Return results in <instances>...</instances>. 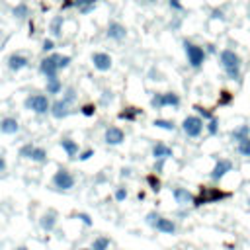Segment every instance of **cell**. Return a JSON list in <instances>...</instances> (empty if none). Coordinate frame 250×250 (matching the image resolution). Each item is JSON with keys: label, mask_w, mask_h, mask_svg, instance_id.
I'll use <instances>...</instances> for the list:
<instances>
[{"label": "cell", "mask_w": 250, "mask_h": 250, "mask_svg": "<svg viewBox=\"0 0 250 250\" xmlns=\"http://www.w3.org/2000/svg\"><path fill=\"white\" fill-rule=\"evenodd\" d=\"M219 64L223 68V72L227 74L229 80H240V74H242V59L240 55L234 51V49H223L219 53Z\"/></svg>", "instance_id": "cell-1"}, {"label": "cell", "mask_w": 250, "mask_h": 250, "mask_svg": "<svg viewBox=\"0 0 250 250\" xmlns=\"http://www.w3.org/2000/svg\"><path fill=\"white\" fill-rule=\"evenodd\" d=\"M230 193L223 191L221 188H211V186H199V193L193 197V207H201L207 203H219L223 199H227Z\"/></svg>", "instance_id": "cell-2"}, {"label": "cell", "mask_w": 250, "mask_h": 250, "mask_svg": "<svg viewBox=\"0 0 250 250\" xmlns=\"http://www.w3.org/2000/svg\"><path fill=\"white\" fill-rule=\"evenodd\" d=\"M184 53H186V59H188V64L195 70H199L207 59V53H205V47L189 41V39H184Z\"/></svg>", "instance_id": "cell-3"}, {"label": "cell", "mask_w": 250, "mask_h": 250, "mask_svg": "<svg viewBox=\"0 0 250 250\" xmlns=\"http://www.w3.org/2000/svg\"><path fill=\"white\" fill-rule=\"evenodd\" d=\"M23 107L29 109V111H33L35 115H45V113L51 111V100H49L47 94L35 92V94H29L23 100Z\"/></svg>", "instance_id": "cell-4"}, {"label": "cell", "mask_w": 250, "mask_h": 250, "mask_svg": "<svg viewBox=\"0 0 250 250\" xmlns=\"http://www.w3.org/2000/svg\"><path fill=\"white\" fill-rule=\"evenodd\" d=\"M182 131H184V135L186 137H189V139H197V137H201V133H203V129H205V121L197 115V113H191V115H186L184 119H182Z\"/></svg>", "instance_id": "cell-5"}, {"label": "cell", "mask_w": 250, "mask_h": 250, "mask_svg": "<svg viewBox=\"0 0 250 250\" xmlns=\"http://www.w3.org/2000/svg\"><path fill=\"white\" fill-rule=\"evenodd\" d=\"M51 184H53V188L59 189V191H70V189L74 188V184H76V178H74V174H72L68 168H59V170L53 174Z\"/></svg>", "instance_id": "cell-6"}, {"label": "cell", "mask_w": 250, "mask_h": 250, "mask_svg": "<svg viewBox=\"0 0 250 250\" xmlns=\"http://www.w3.org/2000/svg\"><path fill=\"white\" fill-rule=\"evenodd\" d=\"M59 55L61 53H49L47 57H43L41 61H39V66H37V70H39V74L41 76H45V78H53V76H59Z\"/></svg>", "instance_id": "cell-7"}, {"label": "cell", "mask_w": 250, "mask_h": 250, "mask_svg": "<svg viewBox=\"0 0 250 250\" xmlns=\"http://www.w3.org/2000/svg\"><path fill=\"white\" fill-rule=\"evenodd\" d=\"M229 172H232V162H230L229 158H217L215 166H213L211 172H209V178H211L213 182H221Z\"/></svg>", "instance_id": "cell-8"}, {"label": "cell", "mask_w": 250, "mask_h": 250, "mask_svg": "<svg viewBox=\"0 0 250 250\" xmlns=\"http://www.w3.org/2000/svg\"><path fill=\"white\" fill-rule=\"evenodd\" d=\"M125 141V131L117 125H109L105 131H104V143L107 146H117Z\"/></svg>", "instance_id": "cell-9"}, {"label": "cell", "mask_w": 250, "mask_h": 250, "mask_svg": "<svg viewBox=\"0 0 250 250\" xmlns=\"http://www.w3.org/2000/svg\"><path fill=\"white\" fill-rule=\"evenodd\" d=\"M92 64H94V68L96 70H100V72H107L111 66H113V59H111V55L109 53H104V51H96V53H92Z\"/></svg>", "instance_id": "cell-10"}, {"label": "cell", "mask_w": 250, "mask_h": 250, "mask_svg": "<svg viewBox=\"0 0 250 250\" xmlns=\"http://www.w3.org/2000/svg\"><path fill=\"white\" fill-rule=\"evenodd\" d=\"M6 66H8L10 72H20V70H23V68L29 66V59L23 53H12L6 59Z\"/></svg>", "instance_id": "cell-11"}, {"label": "cell", "mask_w": 250, "mask_h": 250, "mask_svg": "<svg viewBox=\"0 0 250 250\" xmlns=\"http://www.w3.org/2000/svg\"><path fill=\"white\" fill-rule=\"evenodd\" d=\"M55 119H64V117H68L70 113H72V105L68 104V102H64L62 98H55L53 102H51V111H49Z\"/></svg>", "instance_id": "cell-12"}, {"label": "cell", "mask_w": 250, "mask_h": 250, "mask_svg": "<svg viewBox=\"0 0 250 250\" xmlns=\"http://www.w3.org/2000/svg\"><path fill=\"white\" fill-rule=\"evenodd\" d=\"M105 37L111 41H123L127 37V27L121 21H109L105 29Z\"/></svg>", "instance_id": "cell-13"}, {"label": "cell", "mask_w": 250, "mask_h": 250, "mask_svg": "<svg viewBox=\"0 0 250 250\" xmlns=\"http://www.w3.org/2000/svg\"><path fill=\"white\" fill-rule=\"evenodd\" d=\"M172 197H174V201L180 205V207H186V205H189V203H193V193L188 189V188H182V186H176L174 189H172Z\"/></svg>", "instance_id": "cell-14"}, {"label": "cell", "mask_w": 250, "mask_h": 250, "mask_svg": "<svg viewBox=\"0 0 250 250\" xmlns=\"http://www.w3.org/2000/svg\"><path fill=\"white\" fill-rule=\"evenodd\" d=\"M57 219H59L57 211L49 209V211H45V213L39 217V227H41L45 232H51V230H55V227H57Z\"/></svg>", "instance_id": "cell-15"}, {"label": "cell", "mask_w": 250, "mask_h": 250, "mask_svg": "<svg viewBox=\"0 0 250 250\" xmlns=\"http://www.w3.org/2000/svg\"><path fill=\"white\" fill-rule=\"evenodd\" d=\"M59 145H61V148L64 150V154L72 160V158H78V152H80V146H78V143L74 141V139H70V137H62L61 141H59Z\"/></svg>", "instance_id": "cell-16"}, {"label": "cell", "mask_w": 250, "mask_h": 250, "mask_svg": "<svg viewBox=\"0 0 250 250\" xmlns=\"http://www.w3.org/2000/svg\"><path fill=\"white\" fill-rule=\"evenodd\" d=\"M0 133H4V135H16V133H20V121L16 117H12V115L2 117L0 119Z\"/></svg>", "instance_id": "cell-17"}, {"label": "cell", "mask_w": 250, "mask_h": 250, "mask_svg": "<svg viewBox=\"0 0 250 250\" xmlns=\"http://www.w3.org/2000/svg\"><path fill=\"white\" fill-rule=\"evenodd\" d=\"M150 152H152V158H154V160H160V158H162V160H168V158L174 154V152H172V148H170L166 143H162V141L154 143Z\"/></svg>", "instance_id": "cell-18"}, {"label": "cell", "mask_w": 250, "mask_h": 250, "mask_svg": "<svg viewBox=\"0 0 250 250\" xmlns=\"http://www.w3.org/2000/svg\"><path fill=\"white\" fill-rule=\"evenodd\" d=\"M176 229H178L176 223L172 219H168V217H158V221L154 225V230H158L162 234H176Z\"/></svg>", "instance_id": "cell-19"}, {"label": "cell", "mask_w": 250, "mask_h": 250, "mask_svg": "<svg viewBox=\"0 0 250 250\" xmlns=\"http://www.w3.org/2000/svg\"><path fill=\"white\" fill-rule=\"evenodd\" d=\"M62 80L59 78V76H53V78H47V82H45V94L47 96H59V94H62Z\"/></svg>", "instance_id": "cell-20"}, {"label": "cell", "mask_w": 250, "mask_h": 250, "mask_svg": "<svg viewBox=\"0 0 250 250\" xmlns=\"http://www.w3.org/2000/svg\"><path fill=\"white\" fill-rule=\"evenodd\" d=\"M145 113H143V109L141 107H135V105H127V107H123L119 113H117V117L119 119H125V121H135L137 117H143Z\"/></svg>", "instance_id": "cell-21"}, {"label": "cell", "mask_w": 250, "mask_h": 250, "mask_svg": "<svg viewBox=\"0 0 250 250\" xmlns=\"http://www.w3.org/2000/svg\"><path fill=\"white\" fill-rule=\"evenodd\" d=\"M62 25H64V18L62 16H55L49 21V33H51L53 39H59L62 35Z\"/></svg>", "instance_id": "cell-22"}, {"label": "cell", "mask_w": 250, "mask_h": 250, "mask_svg": "<svg viewBox=\"0 0 250 250\" xmlns=\"http://www.w3.org/2000/svg\"><path fill=\"white\" fill-rule=\"evenodd\" d=\"M246 137H250V125H246V123H242V125H238V127H234L230 131V139L234 143H238V141H242Z\"/></svg>", "instance_id": "cell-23"}, {"label": "cell", "mask_w": 250, "mask_h": 250, "mask_svg": "<svg viewBox=\"0 0 250 250\" xmlns=\"http://www.w3.org/2000/svg\"><path fill=\"white\" fill-rule=\"evenodd\" d=\"M72 8H76L80 14H90L96 8V0H72Z\"/></svg>", "instance_id": "cell-24"}, {"label": "cell", "mask_w": 250, "mask_h": 250, "mask_svg": "<svg viewBox=\"0 0 250 250\" xmlns=\"http://www.w3.org/2000/svg\"><path fill=\"white\" fill-rule=\"evenodd\" d=\"M12 16H14L16 20H27V18H29V6H27L25 2L16 4V6L12 8Z\"/></svg>", "instance_id": "cell-25"}, {"label": "cell", "mask_w": 250, "mask_h": 250, "mask_svg": "<svg viewBox=\"0 0 250 250\" xmlns=\"http://www.w3.org/2000/svg\"><path fill=\"white\" fill-rule=\"evenodd\" d=\"M162 94H164V107H172V109L180 107L182 100H180V96L176 92H162Z\"/></svg>", "instance_id": "cell-26"}, {"label": "cell", "mask_w": 250, "mask_h": 250, "mask_svg": "<svg viewBox=\"0 0 250 250\" xmlns=\"http://www.w3.org/2000/svg\"><path fill=\"white\" fill-rule=\"evenodd\" d=\"M152 125L156 129H164V131H176V123L172 119H166V117H156L152 121Z\"/></svg>", "instance_id": "cell-27"}, {"label": "cell", "mask_w": 250, "mask_h": 250, "mask_svg": "<svg viewBox=\"0 0 250 250\" xmlns=\"http://www.w3.org/2000/svg\"><path fill=\"white\" fill-rule=\"evenodd\" d=\"M29 160L35 162V164H45V162H47V150H45L43 146H35Z\"/></svg>", "instance_id": "cell-28"}, {"label": "cell", "mask_w": 250, "mask_h": 250, "mask_svg": "<svg viewBox=\"0 0 250 250\" xmlns=\"http://www.w3.org/2000/svg\"><path fill=\"white\" fill-rule=\"evenodd\" d=\"M146 184H148V188H150V191H154V193H158L160 189H162V182H160V178H158V174L156 172H152V174H148L146 178Z\"/></svg>", "instance_id": "cell-29"}, {"label": "cell", "mask_w": 250, "mask_h": 250, "mask_svg": "<svg viewBox=\"0 0 250 250\" xmlns=\"http://www.w3.org/2000/svg\"><path fill=\"white\" fill-rule=\"evenodd\" d=\"M109 244H111V240H109L107 236H96V238L92 240L90 248H92V250H107Z\"/></svg>", "instance_id": "cell-30"}, {"label": "cell", "mask_w": 250, "mask_h": 250, "mask_svg": "<svg viewBox=\"0 0 250 250\" xmlns=\"http://www.w3.org/2000/svg\"><path fill=\"white\" fill-rule=\"evenodd\" d=\"M236 152L240 156H244V158H250V137H246V139L236 143Z\"/></svg>", "instance_id": "cell-31"}, {"label": "cell", "mask_w": 250, "mask_h": 250, "mask_svg": "<svg viewBox=\"0 0 250 250\" xmlns=\"http://www.w3.org/2000/svg\"><path fill=\"white\" fill-rule=\"evenodd\" d=\"M64 102H68L70 105H74V102L78 100V94H76V90L72 88V86H66L64 90H62V96H61Z\"/></svg>", "instance_id": "cell-32"}, {"label": "cell", "mask_w": 250, "mask_h": 250, "mask_svg": "<svg viewBox=\"0 0 250 250\" xmlns=\"http://www.w3.org/2000/svg\"><path fill=\"white\" fill-rule=\"evenodd\" d=\"M150 107L152 109H164V94L162 92H154L150 96Z\"/></svg>", "instance_id": "cell-33"}, {"label": "cell", "mask_w": 250, "mask_h": 250, "mask_svg": "<svg viewBox=\"0 0 250 250\" xmlns=\"http://www.w3.org/2000/svg\"><path fill=\"white\" fill-rule=\"evenodd\" d=\"M205 131H207V135H209V137L219 135V119H217V115H215L213 119L205 121Z\"/></svg>", "instance_id": "cell-34"}, {"label": "cell", "mask_w": 250, "mask_h": 250, "mask_svg": "<svg viewBox=\"0 0 250 250\" xmlns=\"http://www.w3.org/2000/svg\"><path fill=\"white\" fill-rule=\"evenodd\" d=\"M33 148H35V145H33V143H25V145H21V146L18 148V156H20V158L29 160V158H31V152H33Z\"/></svg>", "instance_id": "cell-35"}, {"label": "cell", "mask_w": 250, "mask_h": 250, "mask_svg": "<svg viewBox=\"0 0 250 250\" xmlns=\"http://www.w3.org/2000/svg\"><path fill=\"white\" fill-rule=\"evenodd\" d=\"M193 109L197 111V115H199L203 121H209V119H213V117H215V113H213L209 107H203V105H193Z\"/></svg>", "instance_id": "cell-36"}, {"label": "cell", "mask_w": 250, "mask_h": 250, "mask_svg": "<svg viewBox=\"0 0 250 250\" xmlns=\"http://www.w3.org/2000/svg\"><path fill=\"white\" fill-rule=\"evenodd\" d=\"M232 98H234V94H232L230 90H221L217 104H219V105H229V104L232 102Z\"/></svg>", "instance_id": "cell-37"}, {"label": "cell", "mask_w": 250, "mask_h": 250, "mask_svg": "<svg viewBox=\"0 0 250 250\" xmlns=\"http://www.w3.org/2000/svg\"><path fill=\"white\" fill-rule=\"evenodd\" d=\"M127 195H129V191H127V188H125V186H117V188H115V191H113L115 201H125V199H127Z\"/></svg>", "instance_id": "cell-38"}, {"label": "cell", "mask_w": 250, "mask_h": 250, "mask_svg": "<svg viewBox=\"0 0 250 250\" xmlns=\"http://www.w3.org/2000/svg\"><path fill=\"white\" fill-rule=\"evenodd\" d=\"M55 39L53 37H47V39H43V43H41V51L43 53H53L55 51Z\"/></svg>", "instance_id": "cell-39"}, {"label": "cell", "mask_w": 250, "mask_h": 250, "mask_svg": "<svg viewBox=\"0 0 250 250\" xmlns=\"http://www.w3.org/2000/svg\"><path fill=\"white\" fill-rule=\"evenodd\" d=\"M84 117H92V115H96V105L94 104H84V105H80V109H78Z\"/></svg>", "instance_id": "cell-40"}, {"label": "cell", "mask_w": 250, "mask_h": 250, "mask_svg": "<svg viewBox=\"0 0 250 250\" xmlns=\"http://www.w3.org/2000/svg\"><path fill=\"white\" fill-rule=\"evenodd\" d=\"M70 62H72V57H70V55H59V70L68 68Z\"/></svg>", "instance_id": "cell-41"}, {"label": "cell", "mask_w": 250, "mask_h": 250, "mask_svg": "<svg viewBox=\"0 0 250 250\" xmlns=\"http://www.w3.org/2000/svg\"><path fill=\"white\" fill-rule=\"evenodd\" d=\"M158 217H160V215H158L156 211H148V213L145 215V223H146L148 227H152V229H154V225H156V221H158Z\"/></svg>", "instance_id": "cell-42"}, {"label": "cell", "mask_w": 250, "mask_h": 250, "mask_svg": "<svg viewBox=\"0 0 250 250\" xmlns=\"http://www.w3.org/2000/svg\"><path fill=\"white\" fill-rule=\"evenodd\" d=\"M100 102H102V105H107V104H111V102H113V92H111V90H104V92H102V98H100Z\"/></svg>", "instance_id": "cell-43"}, {"label": "cell", "mask_w": 250, "mask_h": 250, "mask_svg": "<svg viewBox=\"0 0 250 250\" xmlns=\"http://www.w3.org/2000/svg\"><path fill=\"white\" fill-rule=\"evenodd\" d=\"M92 156H94V148H86V150L78 152V160H80V162H86V160H90Z\"/></svg>", "instance_id": "cell-44"}, {"label": "cell", "mask_w": 250, "mask_h": 250, "mask_svg": "<svg viewBox=\"0 0 250 250\" xmlns=\"http://www.w3.org/2000/svg\"><path fill=\"white\" fill-rule=\"evenodd\" d=\"M76 219H80L86 227H92V225H94V221H92V217H90L88 213H82V211H80V213H76Z\"/></svg>", "instance_id": "cell-45"}, {"label": "cell", "mask_w": 250, "mask_h": 250, "mask_svg": "<svg viewBox=\"0 0 250 250\" xmlns=\"http://www.w3.org/2000/svg\"><path fill=\"white\" fill-rule=\"evenodd\" d=\"M168 6L174 10V12H182L184 10V4L180 0H168Z\"/></svg>", "instance_id": "cell-46"}, {"label": "cell", "mask_w": 250, "mask_h": 250, "mask_svg": "<svg viewBox=\"0 0 250 250\" xmlns=\"http://www.w3.org/2000/svg\"><path fill=\"white\" fill-rule=\"evenodd\" d=\"M164 162H166V160H162V158H160V160H154V172H156V174H160V172L164 170Z\"/></svg>", "instance_id": "cell-47"}, {"label": "cell", "mask_w": 250, "mask_h": 250, "mask_svg": "<svg viewBox=\"0 0 250 250\" xmlns=\"http://www.w3.org/2000/svg\"><path fill=\"white\" fill-rule=\"evenodd\" d=\"M119 176H121V178H129V176H131V168H121Z\"/></svg>", "instance_id": "cell-48"}, {"label": "cell", "mask_w": 250, "mask_h": 250, "mask_svg": "<svg viewBox=\"0 0 250 250\" xmlns=\"http://www.w3.org/2000/svg\"><path fill=\"white\" fill-rule=\"evenodd\" d=\"M205 53H217V49H215V45H213V43H209V45H205Z\"/></svg>", "instance_id": "cell-49"}, {"label": "cell", "mask_w": 250, "mask_h": 250, "mask_svg": "<svg viewBox=\"0 0 250 250\" xmlns=\"http://www.w3.org/2000/svg\"><path fill=\"white\" fill-rule=\"evenodd\" d=\"M2 172H6V158L4 156H0V174Z\"/></svg>", "instance_id": "cell-50"}, {"label": "cell", "mask_w": 250, "mask_h": 250, "mask_svg": "<svg viewBox=\"0 0 250 250\" xmlns=\"http://www.w3.org/2000/svg\"><path fill=\"white\" fill-rule=\"evenodd\" d=\"M137 197H139V201H143V199L146 197V193H145V191H139V193H137Z\"/></svg>", "instance_id": "cell-51"}, {"label": "cell", "mask_w": 250, "mask_h": 250, "mask_svg": "<svg viewBox=\"0 0 250 250\" xmlns=\"http://www.w3.org/2000/svg\"><path fill=\"white\" fill-rule=\"evenodd\" d=\"M76 250H92L90 246H80V248H76Z\"/></svg>", "instance_id": "cell-52"}, {"label": "cell", "mask_w": 250, "mask_h": 250, "mask_svg": "<svg viewBox=\"0 0 250 250\" xmlns=\"http://www.w3.org/2000/svg\"><path fill=\"white\" fill-rule=\"evenodd\" d=\"M14 250H29L27 246H18V248H14Z\"/></svg>", "instance_id": "cell-53"}, {"label": "cell", "mask_w": 250, "mask_h": 250, "mask_svg": "<svg viewBox=\"0 0 250 250\" xmlns=\"http://www.w3.org/2000/svg\"><path fill=\"white\" fill-rule=\"evenodd\" d=\"M248 207H250V197H248Z\"/></svg>", "instance_id": "cell-54"}, {"label": "cell", "mask_w": 250, "mask_h": 250, "mask_svg": "<svg viewBox=\"0 0 250 250\" xmlns=\"http://www.w3.org/2000/svg\"><path fill=\"white\" fill-rule=\"evenodd\" d=\"M148 2H158V0H148Z\"/></svg>", "instance_id": "cell-55"}, {"label": "cell", "mask_w": 250, "mask_h": 250, "mask_svg": "<svg viewBox=\"0 0 250 250\" xmlns=\"http://www.w3.org/2000/svg\"><path fill=\"white\" fill-rule=\"evenodd\" d=\"M248 20H250V16H248Z\"/></svg>", "instance_id": "cell-56"}]
</instances>
